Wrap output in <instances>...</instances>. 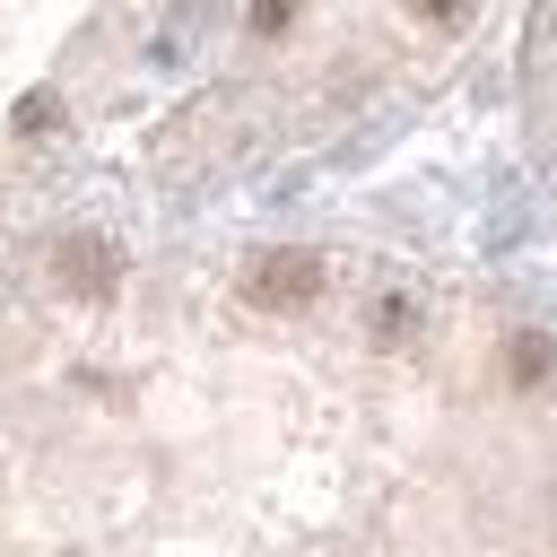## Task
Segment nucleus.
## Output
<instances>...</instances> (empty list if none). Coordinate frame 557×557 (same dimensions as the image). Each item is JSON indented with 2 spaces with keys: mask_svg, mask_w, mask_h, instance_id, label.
I'll return each mask as SVG.
<instances>
[{
  "mask_svg": "<svg viewBox=\"0 0 557 557\" xmlns=\"http://www.w3.org/2000/svg\"><path fill=\"white\" fill-rule=\"evenodd\" d=\"M313 296H322V252L287 244V252H252V261H244V305L296 313V305H313Z\"/></svg>",
  "mask_w": 557,
  "mask_h": 557,
  "instance_id": "1",
  "label": "nucleus"
},
{
  "mask_svg": "<svg viewBox=\"0 0 557 557\" xmlns=\"http://www.w3.org/2000/svg\"><path fill=\"white\" fill-rule=\"evenodd\" d=\"M52 270H61V287H78L87 305H104V296L122 287V252H113V244H96V235H70V244L52 252Z\"/></svg>",
  "mask_w": 557,
  "mask_h": 557,
  "instance_id": "2",
  "label": "nucleus"
},
{
  "mask_svg": "<svg viewBox=\"0 0 557 557\" xmlns=\"http://www.w3.org/2000/svg\"><path fill=\"white\" fill-rule=\"evenodd\" d=\"M548 374H557V348H548V331H513V339H505V383H513V392H540Z\"/></svg>",
  "mask_w": 557,
  "mask_h": 557,
  "instance_id": "3",
  "label": "nucleus"
},
{
  "mask_svg": "<svg viewBox=\"0 0 557 557\" xmlns=\"http://www.w3.org/2000/svg\"><path fill=\"white\" fill-rule=\"evenodd\" d=\"M409 331H418V305H409L400 287H392V296H374V339H383V348H400Z\"/></svg>",
  "mask_w": 557,
  "mask_h": 557,
  "instance_id": "4",
  "label": "nucleus"
},
{
  "mask_svg": "<svg viewBox=\"0 0 557 557\" xmlns=\"http://www.w3.org/2000/svg\"><path fill=\"white\" fill-rule=\"evenodd\" d=\"M287 17H296V0H252V17H244V26H252V35H278Z\"/></svg>",
  "mask_w": 557,
  "mask_h": 557,
  "instance_id": "5",
  "label": "nucleus"
},
{
  "mask_svg": "<svg viewBox=\"0 0 557 557\" xmlns=\"http://www.w3.org/2000/svg\"><path fill=\"white\" fill-rule=\"evenodd\" d=\"M409 9H418V17H435V26H453V17H461V0H409Z\"/></svg>",
  "mask_w": 557,
  "mask_h": 557,
  "instance_id": "6",
  "label": "nucleus"
}]
</instances>
